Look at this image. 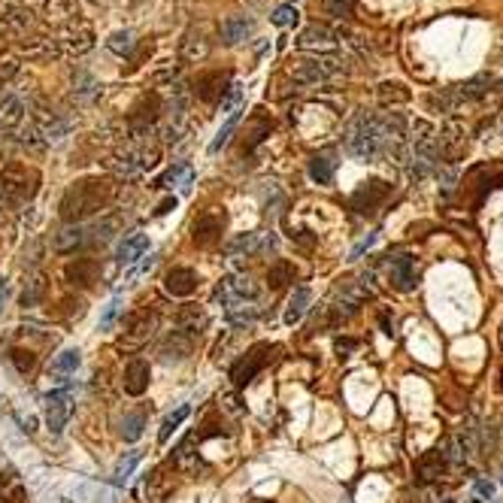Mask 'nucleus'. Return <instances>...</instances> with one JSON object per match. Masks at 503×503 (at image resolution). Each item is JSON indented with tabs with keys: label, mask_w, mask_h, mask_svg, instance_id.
I'll return each instance as SVG.
<instances>
[{
	"label": "nucleus",
	"mask_w": 503,
	"mask_h": 503,
	"mask_svg": "<svg viewBox=\"0 0 503 503\" xmlns=\"http://www.w3.org/2000/svg\"><path fill=\"white\" fill-rule=\"evenodd\" d=\"M382 131H379V119L376 116H361L355 124H352V131L346 134V152L361 158V161H373L376 155L382 152Z\"/></svg>",
	"instance_id": "1"
},
{
	"label": "nucleus",
	"mask_w": 503,
	"mask_h": 503,
	"mask_svg": "<svg viewBox=\"0 0 503 503\" xmlns=\"http://www.w3.org/2000/svg\"><path fill=\"white\" fill-rule=\"evenodd\" d=\"M37 28V16L25 0H0V33L9 40H25Z\"/></svg>",
	"instance_id": "2"
},
{
	"label": "nucleus",
	"mask_w": 503,
	"mask_h": 503,
	"mask_svg": "<svg viewBox=\"0 0 503 503\" xmlns=\"http://www.w3.org/2000/svg\"><path fill=\"white\" fill-rule=\"evenodd\" d=\"M55 45H58L61 52L79 58V55H85V52L94 49V28H91L85 18L67 21V25H61L58 37H55Z\"/></svg>",
	"instance_id": "3"
},
{
	"label": "nucleus",
	"mask_w": 503,
	"mask_h": 503,
	"mask_svg": "<svg viewBox=\"0 0 503 503\" xmlns=\"http://www.w3.org/2000/svg\"><path fill=\"white\" fill-rule=\"evenodd\" d=\"M464 152H467V131H464V121L449 119V121L443 124V131L437 134V158L455 164L458 158H464Z\"/></svg>",
	"instance_id": "4"
},
{
	"label": "nucleus",
	"mask_w": 503,
	"mask_h": 503,
	"mask_svg": "<svg viewBox=\"0 0 503 503\" xmlns=\"http://www.w3.org/2000/svg\"><path fill=\"white\" fill-rule=\"evenodd\" d=\"M43 413H45V425L52 433H61L64 425L73 416V394L70 388H58V391H49L43 397Z\"/></svg>",
	"instance_id": "5"
},
{
	"label": "nucleus",
	"mask_w": 503,
	"mask_h": 503,
	"mask_svg": "<svg viewBox=\"0 0 503 503\" xmlns=\"http://www.w3.org/2000/svg\"><path fill=\"white\" fill-rule=\"evenodd\" d=\"M388 279L397 291H413L418 285V270H416V261L409 255H394L388 261Z\"/></svg>",
	"instance_id": "6"
},
{
	"label": "nucleus",
	"mask_w": 503,
	"mask_h": 503,
	"mask_svg": "<svg viewBox=\"0 0 503 503\" xmlns=\"http://www.w3.org/2000/svg\"><path fill=\"white\" fill-rule=\"evenodd\" d=\"M210 55V40H207V33L198 31V28H191L182 33V40H179V58L185 61V64H198L203 61Z\"/></svg>",
	"instance_id": "7"
},
{
	"label": "nucleus",
	"mask_w": 503,
	"mask_h": 503,
	"mask_svg": "<svg viewBox=\"0 0 503 503\" xmlns=\"http://www.w3.org/2000/svg\"><path fill=\"white\" fill-rule=\"evenodd\" d=\"M297 49H315V52H334L337 49V37L334 31L325 25H310L301 31L297 37Z\"/></svg>",
	"instance_id": "8"
},
{
	"label": "nucleus",
	"mask_w": 503,
	"mask_h": 503,
	"mask_svg": "<svg viewBox=\"0 0 503 503\" xmlns=\"http://www.w3.org/2000/svg\"><path fill=\"white\" fill-rule=\"evenodd\" d=\"M328 76H330V67L325 61H297L291 67V79L303 88L322 85V82H328Z\"/></svg>",
	"instance_id": "9"
},
{
	"label": "nucleus",
	"mask_w": 503,
	"mask_h": 503,
	"mask_svg": "<svg viewBox=\"0 0 503 503\" xmlns=\"http://www.w3.org/2000/svg\"><path fill=\"white\" fill-rule=\"evenodd\" d=\"M164 282H167V291L173 294V297H188V294L198 291V285H200L198 273L188 270V267H173V270L167 273Z\"/></svg>",
	"instance_id": "10"
},
{
	"label": "nucleus",
	"mask_w": 503,
	"mask_h": 503,
	"mask_svg": "<svg viewBox=\"0 0 503 503\" xmlns=\"http://www.w3.org/2000/svg\"><path fill=\"white\" fill-rule=\"evenodd\" d=\"M267 346H261V349H255V352H252V355H246L243 361H239L237 364V367H234V382L237 385H246V382H252V379H255V373L258 370H264V364H267Z\"/></svg>",
	"instance_id": "11"
},
{
	"label": "nucleus",
	"mask_w": 503,
	"mask_h": 503,
	"mask_svg": "<svg viewBox=\"0 0 503 503\" xmlns=\"http://www.w3.org/2000/svg\"><path fill=\"white\" fill-rule=\"evenodd\" d=\"M252 31H255V25H252V18H246V16H231V18L222 21V40L227 45H237V43L249 40Z\"/></svg>",
	"instance_id": "12"
},
{
	"label": "nucleus",
	"mask_w": 503,
	"mask_h": 503,
	"mask_svg": "<svg viewBox=\"0 0 503 503\" xmlns=\"http://www.w3.org/2000/svg\"><path fill=\"white\" fill-rule=\"evenodd\" d=\"M445 467H449V458H445V449H431L418 458V479L421 482H431L437 479Z\"/></svg>",
	"instance_id": "13"
},
{
	"label": "nucleus",
	"mask_w": 503,
	"mask_h": 503,
	"mask_svg": "<svg viewBox=\"0 0 503 503\" xmlns=\"http://www.w3.org/2000/svg\"><path fill=\"white\" fill-rule=\"evenodd\" d=\"M148 388V364L146 361H131L128 370H124V391L140 397Z\"/></svg>",
	"instance_id": "14"
},
{
	"label": "nucleus",
	"mask_w": 503,
	"mask_h": 503,
	"mask_svg": "<svg viewBox=\"0 0 503 503\" xmlns=\"http://www.w3.org/2000/svg\"><path fill=\"white\" fill-rule=\"evenodd\" d=\"M18 52L28 55V58H43V55H55L58 45H55V37H45V33H33V37H25L18 43Z\"/></svg>",
	"instance_id": "15"
},
{
	"label": "nucleus",
	"mask_w": 503,
	"mask_h": 503,
	"mask_svg": "<svg viewBox=\"0 0 503 503\" xmlns=\"http://www.w3.org/2000/svg\"><path fill=\"white\" fill-rule=\"evenodd\" d=\"M409 97H413V91H409L404 82H382L379 88H376V100H379V107L409 104Z\"/></svg>",
	"instance_id": "16"
},
{
	"label": "nucleus",
	"mask_w": 503,
	"mask_h": 503,
	"mask_svg": "<svg viewBox=\"0 0 503 503\" xmlns=\"http://www.w3.org/2000/svg\"><path fill=\"white\" fill-rule=\"evenodd\" d=\"M43 13H45V18L49 21H73L76 16H79V4L76 0H43Z\"/></svg>",
	"instance_id": "17"
},
{
	"label": "nucleus",
	"mask_w": 503,
	"mask_h": 503,
	"mask_svg": "<svg viewBox=\"0 0 503 503\" xmlns=\"http://www.w3.org/2000/svg\"><path fill=\"white\" fill-rule=\"evenodd\" d=\"M310 301H313V294H310V288H297L291 297H288V306H285V325H297L301 318L306 315V310H310Z\"/></svg>",
	"instance_id": "18"
},
{
	"label": "nucleus",
	"mask_w": 503,
	"mask_h": 503,
	"mask_svg": "<svg viewBox=\"0 0 503 503\" xmlns=\"http://www.w3.org/2000/svg\"><path fill=\"white\" fill-rule=\"evenodd\" d=\"M148 252V237L146 234H131V237H124V243L119 246V261L121 264H134L136 258H143Z\"/></svg>",
	"instance_id": "19"
},
{
	"label": "nucleus",
	"mask_w": 503,
	"mask_h": 503,
	"mask_svg": "<svg viewBox=\"0 0 503 503\" xmlns=\"http://www.w3.org/2000/svg\"><path fill=\"white\" fill-rule=\"evenodd\" d=\"M222 227H225V215H200L194 222V239L198 243H212L222 234Z\"/></svg>",
	"instance_id": "20"
},
{
	"label": "nucleus",
	"mask_w": 503,
	"mask_h": 503,
	"mask_svg": "<svg viewBox=\"0 0 503 503\" xmlns=\"http://www.w3.org/2000/svg\"><path fill=\"white\" fill-rule=\"evenodd\" d=\"M227 73H210V76H200L198 79V94L203 100H219L225 94V82H227Z\"/></svg>",
	"instance_id": "21"
},
{
	"label": "nucleus",
	"mask_w": 503,
	"mask_h": 503,
	"mask_svg": "<svg viewBox=\"0 0 503 503\" xmlns=\"http://www.w3.org/2000/svg\"><path fill=\"white\" fill-rule=\"evenodd\" d=\"M385 194H388V185H385V182H370L367 188L355 194V207H358L361 212H373V207L385 198Z\"/></svg>",
	"instance_id": "22"
},
{
	"label": "nucleus",
	"mask_w": 503,
	"mask_h": 503,
	"mask_svg": "<svg viewBox=\"0 0 503 503\" xmlns=\"http://www.w3.org/2000/svg\"><path fill=\"white\" fill-rule=\"evenodd\" d=\"M191 416V406L188 404H179L173 413H167L164 421H161V431H158V443H167L170 437H173V431H179V425Z\"/></svg>",
	"instance_id": "23"
},
{
	"label": "nucleus",
	"mask_w": 503,
	"mask_h": 503,
	"mask_svg": "<svg viewBox=\"0 0 503 503\" xmlns=\"http://www.w3.org/2000/svg\"><path fill=\"white\" fill-rule=\"evenodd\" d=\"M134 45H136V37H134V31H112L109 33V40H107V49L112 55H119V58H124V55H131L134 52Z\"/></svg>",
	"instance_id": "24"
},
{
	"label": "nucleus",
	"mask_w": 503,
	"mask_h": 503,
	"mask_svg": "<svg viewBox=\"0 0 503 503\" xmlns=\"http://www.w3.org/2000/svg\"><path fill=\"white\" fill-rule=\"evenodd\" d=\"M140 458L143 455L140 452H128L124 458H119V464H116V470H112V485H128V479H131V473H134V467L140 464Z\"/></svg>",
	"instance_id": "25"
},
{
	"label": "nucleus",
	"mask_w": 503,
	"mask_h": 503,
	"mask_svg": "<svg viewBox=\"0 0 503 503\" xmlns=\"http://www.w3.org/2000/svg\"><path fill=\"white\" fill-rule=\"evenodd\" d=\"M310 176H313V182H318V185H328L330 179H334V161H330V158H313L310 161Z\"/></svg>",
	"instance_id": "26"
},
{
	"label": "nucleus",
	"mask_w": 503,
	"mask_h": 503,
	"mask_svg": "<svg viewBox=\"0 0 503 503\" xmlns=\"http://www.w3.org/2000/svg\"><path fill=\"white\" fill-rule=\"evenodd\" d=\"M239 112H243V107H234V112H231V119H227L225 124H222V128H219V134H215V140L210 143V152L215 155V152H219V148L227 143V140H231V134H234V128H237V121H239Z\"/></svg>",
	"instance_id": "27"
},
{
	"label": "nucleus",
	"mask_w": 503,
	"mask_h": 503,
	"mask_svg": "<svg viewBox=\"0 0 503 503\" xmlns=\"http://www.w3.org/2000/svg\"><path fill=\"white\" fill-rule=\"evenodd\" d=\"M79 364H82V355H79V349H64L61 355L52 361V370H55V373H76Z\"/></svg>",
	"instance_id": "28"
},
{
	"label": "nucleus",
	"mask_w": 503,
	"mask_h": 503,
	"mask_svg": "<svg viewBox=\"0 0 503 503\" xmlns=\"http://www.w3.org/2000/svg\"><path fill=\"white\" fill-rule=\"evenodd\" d=\"M297 18H301V13H297L294 4H282V6L273 9V16H270V21H273L276 28H294Z\"/></svg>",
	"instance_id": "29"
},
{
	"label": "nucleus",
	"mask_w": 503,
	"mask_h": 503,
	"mask_svg": "<svg viewBox=\"0 0 503 503\" xmlns=\"http://www.w3.org/2000/svg\"><path fill=\"white\" fill-rule=\"evenodd\" d=\"M143 425H146V418H143V413H134V416H124V421H121V437L128 440V443H136L143 437Z\"/></svg>",
	"instance_id": "30"
},
{
	"label": "nucleus",
	"mask_w": 503,
	"mask_h": 503,
	"mask_svg": "<svg viewBox=\"0 0 503 503\" xmlns=\"http://www.w3.org/2000/svg\"><path fill=\"white\" fill-rule=\"evenodd\" d=\"M18 116H21L18 97H13V94H4V97H0V119H4V121H16Z\"/></svg>",
	"instance_id": "31"
},
{
	"label": "nucleus",
	"mask_w": 503,
	"mask_h": 503,
	"mask_svg": "<svg viewBox=\"0 0 503 503\" xmlns=\"http://www.w3.org/2000/svg\"><path fill=\"white\" fill-rule=\"evenodd\" d=\"M355 9V0H325V13L334 18H346Z\"/></svg>",
	"instance_id": "32"
},
{
	"label": "nucleus",
	"mask_w": 503,
	"mask_h": 503,
	"mask_svg": "<svg viewBox=\"0 0 503 503\" xmlns=\"http://www.w3.org/2000/svg\"><path fill=\"white\" fill-rule=\"evenodd\" d=\"M119 313H121V297L116 294V297H112V301L107 303V310H104V315H100V328H104V330H107V328H109L112 322H116V315H119Z\"/></svg>",
	"instance_id": "33"
},
{
	"label": "nucleus",
	"mask_w": 503,
	"mask_h": 503,
	"mask_svg": "<svg viewBox=\"0 0 503 503\" xmlns=\"http://www.w3.org/2000/svg\"><path fill=\"white\" fill-rule=\"evenodd\" d=\"M76 494H91L88 503H107V500H109V491H107V488L91 485V482H88V485H79V488H76Z\"/></svg>",
	"instance_id": "34"
},
{
	"label": "nucleus",
	"mask_w": 503,
	"mask_h": 503,
	"mask_svg": "<svg viewBox=\"0 0 503 503\" xmlns=\"http://www.w3.org/2000/svg\"><path fill=\"white\" fill-rule=\"evenodd\" d=\"M491 494H494V482H488V479L473 485V503H485Z\"/></svg>",
	"instance_id": "35"
},
{
	"label": "nucleus",
	"mask_w": 503,
	"mask_h": 503,
	"mask_svg": "<svg viewBox=\"0 0 503 503\" xmlns=\"http://www.w3.org/2000/svg\"><path fill=\"white\" fill-rule=\"evenodd\" d=\"M252 249H258V237L255 234H246V237H239L231 243V252H252Z\"/></svg>",
	"instance_id": "36"
},
{
	"label": "nucleus",
	"mask_w": 503,
	"mask_h": 503,
	"mask_svg": "<svg viewBox=\"0 0 503 503\" xmlns=\"http://www.w3.org/2000/svg\"><path fill=\"white\" fill-rule=\"evenodd\" d=\"M67 237H58V239H55V249H67V246H70V243H79V239H82V231H79V227H76V231H64Z\"/></svg>",
	"instance_id": "37"
},
{
	"label": "nucleus",
	"mask_w": 503,
	"mask_h": 503,
	"mask_svg": "<svg viewBox=\"0 0 503 503\" xmlns=\"http://www.w3.org/2000/svg\"><path fill=\"white\" fill-rule=\"evenodd\" d=\"M291 273V267L288 264H279L276 270H270V285L273 288H279V285H285V276Z\"/></svg>",
	"instance_id": "38"
},
{
	"label": "nucleus",
	"mask_w": 503,
	"mask_h": 503,
	"mask_svg": "<svg viewBox=\"0 0 503 503\" xmlns=\"http://www.w3.org/2000/svg\"><path fill=\"white\" fill-rule=\"evenodd\" d=\"M373 243H376V234H370L367 239H361V243H358L355 249H352V261H355V258H361V255H364V252H367V249H370Z\"/></svg>",
	"instance_id": "39"
},
{
	"label": "nucleus",
	"mask_w": 503,
	"mask_h": 503,
	"mask_svg": "<svg viewBox=\"0 0 503 503\" xmlns=\"http://www.w3.org/2000/svg\"><path fill=\"white\" fill-rule=\"evenodd\" d=\"M170 210H176V198H167V200H161V203H158L155 215H167Z\"/></svg>",
	"instance_id": "40"
},
{
	"label": "nucleus",
	"mask_w": 503,
	"mask_h": 503,
	"mask_svg": "<svg viewBox=\"0 0 503 503\" xmlns=\"http://www.w3.org/2000/svg\"><path fill=\"white\" fill-rule=\"evenodd\" d=\"M16 364H18V370H31V364H33V358H31V355L25 358V352H16Z\"/></svg>",
	"instance_id": "41"
},
{
	"label": "nucleus",
	"mask_w": 503,
	"mask_h": 503,
	"mask_svg": "<svg viewBox=\"0 0 503 503\" xmlns=\"http://www.w3.org/2000/svg\"><path fill=\"white\" fill-rule=\"evenodd\" d=\"M143 258H146V255H143ZM155 261H158V255H148V258L143 261V264H140V273H143V270H152V267H155Z\"/></svg>",
	"instance_id": "42"
},
{
	"label": "nucleus",
	"mask_w": 503,
	"mask_h": 503,
	"mask_svg": "<svg viewBox=\"0 0 503 503\" xmlns=\"http://www.w3.org/2000/svg\"><path fill=\"white\" fill-rule=\"evenodd\" d=\"M382 328H385L388 337H394V322H388V315H382Z\"/></svg>",
	"instance_id": "43"
},
{
	"label": "nucleus",
	"mask_w": 503,
	"mask_h": 503,
	"mask_svg": "<svg viewBox=\"0 0 503 503\" xmlns=\"http://www.w3.org/2000/svg\"><path fill=\"white\" fill-rule=\"evenodd\" d=\"M6 301V279H0V306H4Z\"/></svg>",
	"instance_id": "44"
},
{
	"label": "nucleus",
	"mask_w": 503,
	"mask_h": 503,
	"mask_svg": "<svg viewBox=\"0 0 503 503\" xmlns=\"http://www.w3.org/2000/svg\"><path fill=\"white\" fill-rule=\"evenodd\" d=\"M91 4H97V6H104V4H109V0H91Z\"/></svg>",
	"instance_id": "45"
},
{
	"label": "nucleus",
	"mask_w": 503,
	"mask_h": 503,
	"mask_svg": "<svg viewBox=\"0 0 503 503\" xmlns=\"http://www.w3.org/2000/svg\"><path fill=\"white\" fill-rule=\"evenodd\" d=\"M443 503H455V500H443Z\"/></svg>",
	"instance_id": "46"
},
{
	"label": "nucleus",
	"mask_w": 503,
	"mask_h": 503,
	"mask_svg": "<svg viewBox=\"0 0 503 503\" xmlns=\"http://www.w3.org/2000/svg\"><path fill=\"white\" fill-rule=\"evenodd\" d=\"M500 58H503V49H500Z\"/></svg>",
	"instance_id": "47"
}]
</instances>
